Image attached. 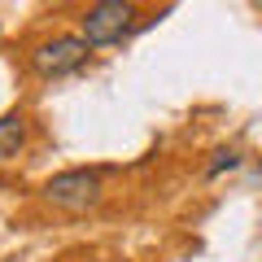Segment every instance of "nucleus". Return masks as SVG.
I'll list each match as a JSON object with an SVG mask.
<instances>
[{"instance_id":"nucleus-1","label":"nucleus","mask_w":262,"mask_h":262,"mask_svg":"<svg viewBox=\"0 0 262 262\" xmlns=\"http://www.w3.org/2000/svg\"><path fill=\"white\" fill-rule=\"evenodd\" d=\"M131 18H136V9H131L127 0H101V5H92V9L83 13V39H88V48L118 44V39L131 31Z\"/></svg>"},{"instance_id":"nucleus-2","label":"nucleus","mask_w":262,"mask_h":262,"mask_svg":"<svg viewBox=\"0 0 262 262\" xmlns=\"http://www.w3.org/2000/svg\"><path fill=\"white\" fill-rule=\"evenodd\" d=\"M44 196L61 210H88L101 201V170H61L44 184Z\"/></svg>"},{"instance_id":"nucleus-3","label":"nucleus","mask_w":262,"mask_h":262,"mask_svg":"<svg viewBox=\"0 0 262 262\" xmlns=\"http://www.w3.org/2000/svg\"><path fill=\"white\" fill-rule=\"evenodd\" d=\"M83 61H88V39L83 35H57V39H48V44H39L31 53V66L44 79H61L70 70H79Z\"/></svg>"},{"instance_id":"nucleus-4","label":"nucleus","mask_w":262,"mask_h":262,"mask_svg":"<svg viewBox=\"0 0 262 262\" xmlns=\"http://www.w3.org/2000/svg\"><path fill=\"white\" fill-rule=\"evenodd\" d=\"M22 144H27V118L22 114H5L0 118V162L18 158Z\"/></svg>"},{"instance_id":"nucleus-5","label":"nucleus","mask_w":262,"mask_h":262,"mask_svg":"<svg viewBox=\"0 0 262 262\" xmlns=\"http://www.w3.org/2000/svg\"><path fill=\"white\" fill-rule=\"evenodd\" d=\"M236 166H241V153H236V149H219V153H214V162H210V170H206V175L214 179V175H223V170H236Z\"/></svg>"}]
</instances>
